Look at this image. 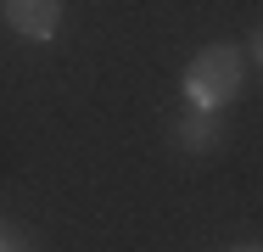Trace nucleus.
I'll use <instances>...</instances> for the list:
<instances>
[{
	"mask_svg": "<svg viewBox=\"0 0 263 252\" xmlns=\"http://www.w3.org/2000/svg\"><path fill=\"white\" fill-rule=\"evenodd\" d=\"M241 79H247V56L230 40H218V45H202L191 56L179 90H185V106H196V112H224L241 96Z\"/></svg>",
	"mask_w": 263,
	"mask_h": 252,
	"instance_id": "1",
	"label": "nucleus"
},
{
	"mask_svg": "<svg viewBox=\"0 0 263 252\" xmlns=\"http://www.w3.org/2000/svg\"><path fill=\"white\" fill-rule=\"evenodd\" d=\"M62 0H6L0 6V23L11 28V34H23V40H34V45H45L56 40V28H62Z\"/></svg>",
	"mask_w": 263,
	"mask_h": 252,
	"instance_id": "2",
	"label": "nucleus"
},
{
	"mask_svg": "<svg viewBox=\"0 0 263 252\" xmlns=\"http://www.w3.org/2000/svg\"><path fill=\"white\" fill-rule=\"evenodd\" d=\"M174 146L179 151H218L224 146V112H196L185 106L174 118Z\"/></svg>",
	"mask_w": 263,
	"mask_h": 252,
	"instance_id": "3",
	"label": "nucleus"
},
{
	"mask_svg": "<svg viewBox=\"0 0 263 252\" xmlns=\"http://www.w3.org/2000/svg\"><path fill=\"white\" fill-rule=\"evenodd\" d=\"M0 252H40V241H34V236H28L23 224H11V236L0 241Z\"/></svg>",
	"mask_w": 263,
	"mask_h": 252,
	"instance_id": "4",
	"label": "nucleus"
},
{
	"mask_svg": "<svg viewBox=\"0 0 263 252\" xmlns=\"http://www.w3.org/2000/svg\"><path fill=\"white\" fill-rule=\"evenodd\" d=\"M252 62H258V67H263V28H258V34H252Z\"/></svg>",
	"mask_w": 263,
	"mask_h": 252,
	"instance_id": "5",
	"label": "nucleus"
},
{
	"mask_svg": "<svg viewBox=\"0 0 263 252\" xmlns=\"http://www.w3.org/2000/svg\"><path fill=\"white\" fill-rule=\"evenodd\" d=\"M224 252H263V247H252V241H241V247H224Z\"/></svg>",
	"mask_w": 263,
	"mask_h": 252,
	"instance_id": "6",
	"label": "nucleus"
},
{
	"mask_svg": "<svg viewBox=\"0 0 263 252\" xmlns=\"http://www.w3.org/2000/svg\"><path fill=\"white\" fill-rule=\"evenodd\" d=\"M6 236H11V219H0V241H6Z\"/></svg>",
	"mask_w": 263,
	"mask_h": 252,
	"instance_id": "7",
	"label": "nucleus"
}]
</instances>
